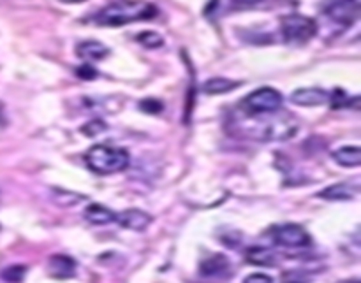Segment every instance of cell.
<instances>
[{"label":"cell","mask_w":361,"mask_h":283,"mask_svg":"<svg viewBox=\"0 0 361 283\" xmlns=\"http://www.w3.org/2000/svg\"><path fill=\"white\" fill-rule=\"evenodd\" d=\"M247 115V113H245ZM247 134L259 141H286L298 132V121L286 111L264 113V115H247Z\"/></svg>","instance_id":"cell-1"},{"label":"cell","mask_w":361,"mask_h":283,"mask_svg":"<svg viewBox=\"0 0 361 283\" xmlns=\"http://www.w3.org/2000/svg\"><path fill=\"white\" fill-rule=\"evenodd\" d=\"M157 16V8L145 0H117L106 6L98 16L95 21L102 27H124L134 21L151 20Z\"/></svg>","instance_id":"cell-2"},{"label":"cell","mask_w":361,"mask_h":283,"mask_svg":"<svg viewBox=\"0 0 361 283\" xmlns=\"http://www.w3.org/2000/svg\"><path fill=\"white\" fill-rule=\"evenodd\" d=\"M86 166L95 175H117L125 171L131 164V155L127 150L118 146H108V144H95L86 152Z\"/></svg>","instance_id":"cell-3"},{"label":"cell","mask_w":361,"mask_h":283,"mask_svg":"<svg viewBox=\"0 0 361 283\" xmlns=\"http://www.w3.org/2000/svg\"><path fill=\"white\" fill-rule=\"evenodd\" d=\"M280 32H282L284 43L302 46L317 34V25L312 18L303 14H288L280 21Z\"/></svg>","instance_id":"cell-4"},{"label":"cell","mask_w":361,"mask_h":283,"mask_svg":"<svg viewBox=\"0 0 361 283\" xmlns=\"http://www.w3.org/2000/svg\"><path fill=\"white\" fill-rule=\"evenodd\" d=\"M284 97L279 90L272 88V86H263V88L254 90L243 99L241 106H243L247 115H264V113L279 111L282 108Z\"/></svg>","instance_id":"cell-5"},{"label":"cell","mask_w":361,"mask_h":283,"mask_svg":"<svg viewBox=\"0 0 361 283\" xmlns=\"http://www.w3.org/2000/svg\"><path fill=\"white\" fill-rule=\"evenodd\" d=\"M273 243L284 246V248H303L308 246L312 241L311 234L298 224L277 225L272 229Z\"/></svg>","instance_id":"cell-6"},{"label":"cell","mask_w":361,"mask_h":283,"mask_svg":"<svg viewBox=\"0 0 361 283\" xmlns=\"http://www.w3.org/2000/svg\"><path fill=\"white\" fill-rule=\"evenodd\" d=\"M324 12L335 23L349 27L360 18V0H330Z\"/></svg>","instance_id":"cell-7"},{"label":"cell","mask_w":361,"mask_h":283,"mask_svg":"<svg viewBox=\"0 0 361 283\" xmlns=\"http://www.w3.org/2000/svg\"><path fill=\"white\" fill-rule=\"evenodd\" d=\"M330 101V93L326 90L311 86V88H298L291 93V102L302 108H315V106L326 104Z\"/></svg>","instance_id":"cell-8"},{"label":"cell","mask_w":361,"mask_h":283,"mask_svg":"<svg viewBox=\"0 0 361 283\" xmlns=\"http://www.w3.org/2000/svg\"><path fill=\"white\" fill-rule=\"evenodd\" d=\"M115 222H118V225L127 231L143 233V231H147V227H150L151 217L148 213H145L143 210L131 208V210H125L120 215H117V220Z\"/></svg>","instance_id":"cell-9"},{"label":"cell","mask_w":361,"mask_h":283,"mask_svg":"<svg viewBox=\"0 0 361 283\" xmlns=\"http://www.w3.org/2000/svg\"><path fill=\"white\" fill-rule=\"evenodd\" d=\"M358 186L351 185V183H335V185L326 186L324 191L317 194L319 199L324 201H351L356 197Z\"/></svg>","instance_id":"cell-10"},{"label":"cell","mask_w":361,"mask_h":283,"mask_svg":"<svg viewBox=\"0 0 361 283\" xmlns=\"http://www.w3.org/2000/svg\"><path fill=\"white\" fill-rule=\"evenodd\" d=\"M76 55L86 62H99L109 55V48L99 41H83L76 46Z\"/></svg>","instance_id":"cell-11"},{"label":"cell","mask_w":361,"mask_h":283,"mask_svg":"<svg viewBox=\"0 0 361 283\" xmlns=\"http://www.w3.org/2000/svg\"><path fill=\"white\" fill-rule=\"evenodd\" d=\"M48 268L53 278H73L76 275V262L69 255H53L48 260Z\"/></svg>","instance_id":"cell-12"},{"label":"cell","mask_w":361,"mask_h":283,"mask_svg":"<svg viewBox=\"0 0 361 283\" xmlns=\"http://www.w3.org/2000/svg\"><path fill=\"white\" fill-rule=\"evenodd\" d=\"M230 269V260L225 259L221 253H212L206 259L201 260V266H199V271L203 276H222L224 273H228Z\"/></svg>","instance_id":"cell-13"},{"label":"cell","mask_w":361,"mask_h":283,"mask_svg":"<svg viewBox=\"0 0 361 283\" xmlns=\"http://www.w3.org/2000/svg\"><path fill=\"white\" fill-rule=\"evenodd\" d=\"M83 215H85V220L92 225H108L117 220V213H113L102 204H89Z\"/></svg>","instance_id":"cell-14"},{"label":"cell","mask_w":361,"mask_h":283,"mask_svg":"<svg viewBox=\"0 0 361 283\" xmlns=\"http://www.w3.org/2000/svg\"><path fill=\"white\" fill-rule=\"evenodd\" d=\"M331 157L342 167H358L361 164L360 146H342L335 150Z\"/></svg>","instance_id":"cell-15"},{"label":"cell","mask_w":361,"mask_h":283,"mask_svg":"<svg viewBox=\"0 0 361 283\" xmlns=\"http://www.w3.org/2000/svg\"><path fill=\"white\" fill-rule=\"evenodd\" d=\"M240 86V81H233L228 78H212L203 85V92L206 95H224Z\"/></svg>","instance_id":"cell-16"},{"label":"cell","mask_w":361,"mask_h":283,"mask_svg":"<svg viewBox=\"0 0 361 283\" xmlns=\"http://www.w3.org/2000/svg\"><path fill=\"white\" fill-rule=\"evenodd\" d=\"M247 262L252 264V266H263V268H272L277 264L275 253L270 252L268 248H261V246H254L247 252L245 255Z\"/></svg>","instance_id":"cell-17"},{"label":"cell","mask_w":361,"mask_h":283,"mask_svg":"<svg viewBox=\"0 0 361 283\" xmlns=\"http://www.w3.org/2000/svg\"><path fill=\"white\" fill-rule=\"evenodd\" d=\"M136 41L141 46L150 48V50H156V48H160L164 44V39L156 32H141L136 37Z\"/></svg>","instance_id":"cell-18"},{"label":"cell","mask_w":361,"mask_h":283,"mask_svg":"<svg viewBox=\"0 0 361 283\" xmlns=\"http://www.w3.org/2000/svg\"><path fill=\"white\" fill-rule=\"evenodd\" d=\"M25 273H27L25 266H11L2 271V278L9 283H20L25 278Z\"/></svg>","instance_id":"cell-19"},{"label":"cell","mask_w":361,"mask_h":283,"mask_svg":"<svg viewBox=\"0 0 361 283\" xmlns=\"http://www.w3.org/2000/svg\"><path fill=\"white\" fill-rule=\"evenodd\" d=\"M55 197L53 201L60 206H73V204H78L82 201V195L78 194H73V192H64V191H53Z\"/></svg>","instance_id":"cell-20"},{"label":"cell","mask_w":361,"mask_h":283,"mask_svg":"<svg viewBox=\"0 0 361 283\" xmlns=\"http://www.w3.org/2000/svg\"><path fill=\"white\" fill-rule=\"evenodd\" d=\"M106 128L108 127H106V124L102 120H92V121H89V124L83 125L82 132L85 134V136L95 137V136H99V134H102Z\"/></svg>","instance_id":"cell-21"},{"label":"cell","mask_w":361,"mask_h":283,"mask_svg":"<svg viewBox=\"0 0 361 283\" xmlns=\"http://www.w3.org/2000/svg\"><path fill=\"white\" fill-rule=\"evenodd\" d=\"M140 108L143 109V111L151 113V115H156V113L163 111V104H160L157 99H145V101L140 104Z\"/></svg>","instance_id":"cell-22"},{"label":"cell","mask_w":361,"mask_h":283,"mask_svg":"<svg viewBox=\"0 0 361 283\" xmlns=\"http://www.w3.org/2000/svg\"><path fill=\"white\" fill-rule=\"evenodd\" d=\"M76 74H78L82 79H95V78H98V70L93 69L92 66H89V64H86V66L78 67V69H76Z\"/></svg>","instance_id":"cell-23"},{"label":"cell","mask_w":361,"mask_h":283,"mask_svg":"<svg viewBox=\"0 0 361 283\" xmlns=\"http://www.w3.org/2000/svg\"><path fill=\"white\" fill-rule=\"evenodd\" d=\"M243 283H273V280L264 273H254L243 280Z\"/></svg>","instance_id":"cell-24"},{"label":"cell","mask_w":361,"mask_h":283,"mask_svg":"<svg viewBox=\"0 0 361 283\" xmlns=\"http://www.w3.org/2000/svg\"><path fill=\"white\" fill-rule=\"evenodd\" d=\"M263 0H231V4L234 8H254V6H259Z\"/></svg>","instance_id":"cell-25"},{"label":"cell","mask_w":361,"mask_h":283,"mask_svg":"<svg viewBox=\"0 0 361 283\" xmlns=\"http://www.w3.org/2000/svg\"><path fill=\"white\" fill-rule=\"evenodd\" d=\"M60 2H64V4H83L86 0H60Z\"/></svg>","instance_id":"cell-26"},{"label":"cell","mask_w":361,"mask_h":283,"mask_svg":"<svg viewBox=\"0 0 361 283\" xmlns=\"http://www.w3.org/2000/svg\"><path fill=\"white\" fill-rule=\"evenodd\" d=\"M0 125H4V106L0 102Z\"/></svg>","instance_id":"cell-27"},{"label":"cell","mask_w":361,"mask_h":283,"mask_svg":"<svg viewBox=\"0 0 361 283\" xmlns=\"http://www.w3.org/2000/svg\"><path fill=\"white\" fill-rule=\"evenodd\" d=\"M288 283H302V282H288Z\"/></svg>","instance_id":"cell-28"},{"label":"cell","mask_w":361,"mask_h":283,"mask_svg":"<svg viewBox=\"0 0 361 283\" xmlns=\"http://www.w3.org/2000/svg\"><path fill=\"white\" fill-rule=\"evenodd\" d=\"M349 283H360V282H349Z\"/></svg>","instance_id":"cell-29"},{"label":"cell","mask_w":361,"mask_h":283,"mask_svg":"<svg viewBox=\"0 0 361 283\" xmlns=\"http://www.w3.org/2000/svg\"><path fill=\"white\" fill-rule=\"evenodd\" d=\"M0 201H2V194H0Z\"/></svg>","instance_id":"cell-30"}]
</instances>
